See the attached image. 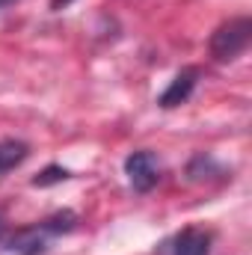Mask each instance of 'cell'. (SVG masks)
Listing matches in <instances>:
<instances>
[{
  "label": "cell",
  "mask_w": 252,
  "mask_h": 255,
  "mask_svg": "<svg viewBox=\"0 0 252 255\" xmlns=\"http://www.w3.org/2000/svg\"><path fill=\"white\" fill-rule=\"evenodd\" d=\"M77 223V217L71 211H60L48 220H42L39 226H30V229H21L18 235L9 238V253L15 255H42L48 250V241L57 238V235H65L71 232Z\"/></svg>",
  "instance_id": "obj_1"
},
{
  "label": "cell",
  "mask_w": 252,
  "mask_h": 255,
  "mask_svg": "<svg viewBox=\"0 0 252 255\" xmlns=\"http://www.w3.org/2000/svg\"><path fill=\"white\" fill-rule=\"evenodd\" d=\"M250 39H252V21L250 18H232L223 27H217V33L211 36V54L220 63L238 60L250 48Z\"/></svg>",
  "instance_id": "obj_2"
},
{
  "label": "cell",
  "mask_w": 252,
  "mask_h": 255,
  "mask_svg": "<svg viewBox=\"0 0 252 255\" xmlns=\"http://www.w3.org/2000/svg\"><path fill=\"white\" fill-rule=\"evenodd\" d=\"M125 175L136 193H148L160 181V163L151 151H133L125 160Z\"/></svg>",
  "instance_id": "obj_3"
},
{
  "label": "cell",
  "mask_w": 252,
  "mask_h": 255,
  "mask_svg": "<svg viewBox=\"0 0 252 255\" xmlns=\"http://www.w3.org/2000/svg\"><path fill=\"white\" fill-rule=\"evenodd\" d=\"M196 77H199L196 68H184V71H178V74L172 77V83L166 86V92L160 95L157 104H160L163 110H172V107L184 104L190 95H193V89H196Z\"/></svg>",
  "instance_id": "obj_4"
},
{
  "label": "cell",
  "mask_w": 252,
  "mask_h": 255,
  "mask_svg": "<svg viewBox=\"0 0 252 255\" xmlns=\"http://www.w3.org/2000/svg\"><path fill=\"white\" fill-rule=\"evenodd\" d=\"M211 250V235L202 229H184L175 241L172 255H208Z\"/></svg>",
  "instance_id": "obj_5"
},
{
  "label": "cell",
  "mask_w": 252,
  "mask_h": 255,
  "mask_svg": "<svg viewBox=\"0 0 252 255\" xmlns=\"http://www.w3.org/2000/svg\"><path fill=\"white\" fill-rule=\"evenodd\" d=\"M27 154H30L27 142H21V139H0V178L6 172H12Z\"/></svg>",
  "instance_id": "obj_6"
},
{
  "label": "cell",
  "mask_w": 252,
  "mask_h": 255,
  "mask_svg": "<svg viewBox=\"0 0 252 255\" xmlns=\"http://www.w3.org/2000/svg\"><path fill=\"white\" fill-rule=\"evenodd\" d=\"M68 178V172H65L63 166H48L42 175H36L33 178V187H51V184H60Z\"/></svg>",
  "instance_id": "obj_7"
},
{
  "label": "cell",
  "mask_w": 252,
  "mask_h": 255,
  "mask_svg": "<svg viewBox=\"0 0 252 255\" xmlns=\"http://www.w3.org/2000/svg\"><path fill=\"white\" fill-rule=\"evenodd\" d=\"M74 0H51V9L54 12H60V9H65V6H71Z\"/></svg>",
  "instance_id": "obj_8"
},
{
  "label": "cell",
  "mask_w": 252,
  "mask_h": 255,
  "mask_svg": "<svg viewBox=\"0 0 252 255\" xmlns=\"http://www.w3.org/2000/svg\"><path fill=\"white\" fill-rule=\"evenodd\" d=\"M15 0H0V9H6V6H12Z\"/></svg>",
  "instance_id": "obj_9"
},
{
  "label": "cell",
  "mask_w": 252,
  "mask_h": 255,
  "mask_svg": "<svg viewBox=\"0 0 252 255\" xmlns=\"http://www.w3.org/2000/svg\"><path fill=\"white\" fill-rule=\"evenodd\" d=\"M0 238H3V217H0Z\"/></svg>",
  "instance_id": "obj_10"
}]
</instances>
